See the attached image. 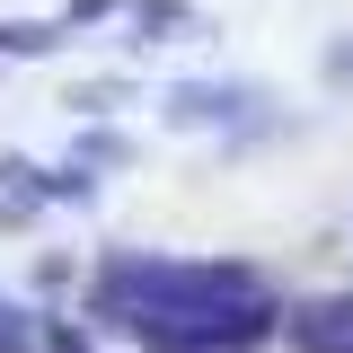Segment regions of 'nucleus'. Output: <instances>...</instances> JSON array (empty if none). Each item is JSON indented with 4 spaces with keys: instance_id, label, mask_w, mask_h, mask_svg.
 I'll list each match as a JSON object with an SVG mask.
<instances>
[{
    "instance_id": "obj_1",
    "label": "nucleus",
    "mask_w": 353,
    "mask_h": 353,
    "mask_svg": "<svg viewBox=\"0 0 353 353\" xmlns=\"http://www.w3.org/2000/svg\"><path fill=\"white\" fill-rule=\"evenodd\" d=\"M159 124H168V132L248 141L256 124H274V88H265V80H176V88H159Z\"/></svg>"
},
{
    "instance_id": "obj_2",
    "label": "nucleus",
    "mask_w": 353,
    "mask_h": 353,
    "mask_svg": "<svg viewBox=\"0 0 353 353\" xmlns=\"http://www.w3.org/2000/svg\"><path fill=\"white\" fill-rule=\"evenodd\" d=\"M283 345L292 353H353V292H309V301H292Z\"/></svg>"
},
{
    "instance_id": "obj_3",
    "label": "nucleus",
    "mask_w": 353,
    "mask_h": 353,
    "mask_svg": "<svg viewBox=\"0 0 353 353\" xmlns=\"http://www.w3.org/2000/svg\"><path fill=\"white\" fill-rule=\"evenodd\" d=\"M132 44H194V36H212V18L194 9V0H132Z\"/></svg>"
},
{
    "instance_id": "obj_4",
    "label": "nucleus",
    "mask_w": 353,
    "mask_h": 353,
    "mask_svg": "<svg viewBox=\"0 0 353 353\" xmlns=\"http://www.w3.org/2000/svg\"><path fill=\"white\" fill-rule=\"evenodd\" d=\"M62 106H71L80 124H106V115H124V106H141V88H132L124 71H97V80H71V88H62Z\"/></svg>"
},
{
    "instance_id": "obj_5",
    "label": "nucleus",
    "mask_w": 353,
    "mask_h": 353,
    "mask_svg": "<svg viewBox=\"0 0 353 353\" xmlns=\"http://www.w3.org/2000/svg\"><path fill=\"white\" fill-rule=\"evenodd\" d=\"M62 18H0V62H44V53H62Z\"/></svg>"
},
{
    "instance_id": "obj_6",
    "label": "nucleus",
    "mask_w": 353,
    "mask_h": 353,
    "mask_svg": "<svg viewBox=\"0 0 353 353\" xmlns=\"http://www.w3.org/2000/svg\"><path fill=\"white\" fill-rule=\"evenodd\" d=\"M71 159H80V168H132V132L80 124V132H71Z\"/></svg>"
},
{
    "instance_id": "obj_7",
    "label": "nucleus",
    "mask_w": 353,
    "mask_h": 353,
    "mask_svg": "<svg viewBox=\"0 0 353 353\" xmlns=\"http://www.w3.org/2000/svg\"><path fill=\"white\" fill-rule=\"evenodd\" d=\"M44 203H97V168H80V159L44 168Z\"/></svg>"
},
{
    "instance_id": "obj_8",
    "label": "nucleus",
    "mask_w": 353,
    "mask_h": 353,
    "mask_svg": "<svg viewBox=\"0 0 353 353\" xmlns=\"http://www.w3.org/2000/svg\"><path fill=\"white\" fill-rule=\"evenodd\" d=\"M36 336H44V318H36V309L0 301V353H36Z\"/></svg>"
},
{
    "instance_id": "obj_9",
    "label": "nucleus",
    "mask_w": 353,
    "mask_h": 353,
    "mask_svg": "<svg viewBox=\"0 0 353 353\" xmlns=\"http://www.w3.org/2000/svg\"><path fill=\"white\" fill-rule=\"evenodd\" d=\"M106 18H132V0H62V27H106Z\"/></svg>"
},
{
    "instance_id": "obj_10",
    "label": "nucleus",
    "mask_w": 353,
    "mask_h": 353,
    "mask_svg": "<svg viewBox=\"0 0 353 353\" xmlns=\"http://www.w3.org/2000/svg\"><path fill=\"white\" fill-rule=\"evenodd\" d=\"M36 353H88V327H80V318H44Z\"/></svg>"
},
{
    "instance_id": "obj_11",
    "label": "nucleus",
    "mask_w": 353,
    "mask_h": 353,
    "mask_svg": "<svg viewBox=\"0 0 353 353\" xmlns=\"http://www.w3.org/2000/svg\"><path fill=\"white\" fill-rule=\"evenodd\" d=\"M318 71H327V88H353V36L327 44V62H318Z\"/></svg>"
},
{
    "instance_id": "obj_12",
    "label": "nucleus",
    "mask_w": 353,
    "mask_h": 353,
    "mask_svg": "<svg viewBox=\"0 0 353 353\" xmlns=\"http://www.w3.org/2000/svg\"><path fill=\"white\" fill-rule=\"evenodd\" d=\"M71 274H80V265H71V256H44V265H36V292H62Z\"/></svg>"
}]
</instances>
